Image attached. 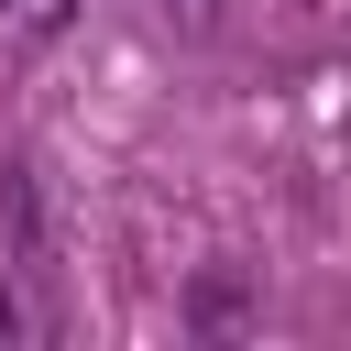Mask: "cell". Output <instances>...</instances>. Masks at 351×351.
<instances>
[{
  "label": "cell",
  "instance_id": "cell-1",
  "mask_svg": "<svg viewBox=\"0 0 351 351\" xmlns=\"http://www.w3.org/2000/svg\"><path fill=\"white\" fill-rule=\"evenodd\" d=\"M241 307H252V285H241L230 263H208V274L186 285V329H208V340H219V329H241Z\"/></svg>",
  "mask_w": 351,
  "mask_h": 351
},
{
  "label": "cell",
  "instance_id": "cell-2",
  "mask_svg": "<svg viewBox=\"0 0 351 351\" xmlns=\"http://www.w3.org/2000/svg\"><path fill=\"white\" fill-rule=\"evenodd\" d=\"M165 11H186V22H208V11H219V0H165Z\"/></svg>",
  "mask_w": 351,
  "mask_h": 351
}]
</instances>
